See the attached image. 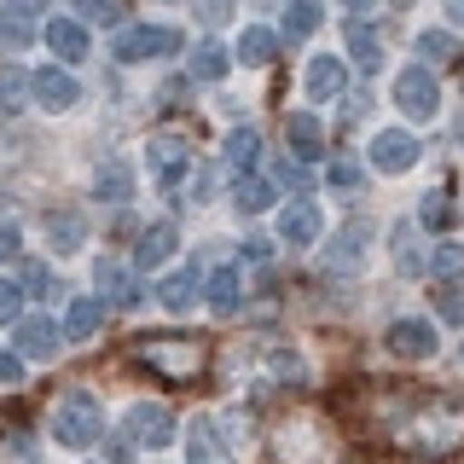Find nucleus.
Returning a JSON list of instances; mask_svg holds the SVG:
<instances>
[{
    "label": "nucleus",
    "mask_w": 464,
    "mask_h": 464,
    "mask_svg": "<svg viewBox=\"0 0 464 464\" xmlns=\"http://www.w3.org/2000/svg\"><path fill=\"white\" fill-rule=\"evenodd\" d=\"M93 290H99V296H111L116 308H134V302H140L134 273H128L116 256H99V261H93Z\"/></svg>",
    "instance_id": "nucleus-10"
},
{
    "label": "nucleus",
    "mask_w": 464,
    "mask_h": 464,
    "mask_svg": "<svg viewBox=\"0 0 464 464\" xmlns=\"http://www.w3.org/2000/svg\"><path fill=\"white\" fill-rule=\"evenodd\" d=\"M435 314H441L447 325H464V290H459V285H447L441 296H435Z\"/></svg>",
    "instance_id": "nucleus-38"
},
{
    "label": "nucleus",
    "mask_w": 464,
    "mask_h": 464,
    "mask_svg": "<svg viewBox=\"0 0 464 464\" xmlns=\"http://www.w3.org/2000/svg\"><path fill=\"white\" fill-rule=\"evenodd\" d=\"M209 198H215V169L198 163V169H192V203H209Z\"/></svg>",
    "instance_id": "nucleus-42"
},
{
    "label": "nucleus",
    "mask_w": 464,
    "mask_h": 464,
    "mask_svg": "<svg viewBox=\"0 0 464 464\" xmlns=\"http://www.w3.org/2000/svg\"><path fill=\"white\" fill-rule=\"evenodd\" d=\"M47 53L58 58V64H82V58L93 53V41H87V29H82V24H70V18H47Z\"/></svg>",
    "instance_id": "nucleus-14"
},
{
    "label": "nucleus",
    "mask_w": 464,
    "mask_h": 464,
    "mask_svg": "<svg viewBox=\"0 0 464 464\" xmlns=\"http://www.w3.org/2000/svg\"><path fill=\"white\" fill-rule=\"evenodd\" d=\"M99 331H105V302H99V296H76L64 308V337L70 343H93Z\"/></svg>",
    "instance_id": "nucleus-18"
},
{
    "label": "nucleus",
    "mask_w": 464,
    "mask_h": 464,
    "mask_svg": "<svg viewBox=\"0 0 464 464\" xmlns=\"http://www.w3.org/2000/svg\"><path fill=\"white\" fill-rule=\"evenodd\" d=\"M0 209H6V192H0Z\"/></svg>",
    "instance_id": "nucleus-51"
},
{
    "label": "nucleus",
    "mask_w": 464,
    "mask_h": 464,
    "mask_svg": "<svg viewBox=\"0 0 464 464\" xmlns=\"http://www.w3.org/2000/svg\"><path fill=\"white\" fill-rule=\"evenodd\" d=\"M82 18L99 29H122V0H82Z\"/></svg>",
    "instance_id": "nucleus-35"
},
{
    "label": "nucleus",
    "mask_w": 464,
    "mask_h": 464,
    "mask_svg": "<svg viewBox=\"0 0 464 464\" xmlns=\"http://www.w3.org/2000/svg\"><path fill=\"white\" fill-rule=\"evenodd\" d=\"M273 198H279V186H273V180H261V174H238V180H232V203H238L244 215L273 209Z\"/></svg>",
    "instance_id": "nucleus-23"
},
{
    "label": "nucleus",
    "mask_w": 464,
    "mask_h": 464,
    "mask_svg": "<svg viewBox=\"0 0 464 464\" xmlns=\"http://www.w3.org/2000/svg\"><path fill=\"white\" fill-rule=\"evenodd\" d=\"M430 273H441V279L447 273H464V244H441V250L430 256Z\"/></svg>",
    "instance_id": "nucleus-39"
},
{
    "label": "nucleus",
    "mask_w": 464,
    "mask_h": 464,
    "mask_svg": "<svg viewBox=\"0 0 464 464\" xmlns=\"http://www.w3.org/2000/svg\"><path fill=\"white\" fill-rule=\"evenodd\" d=\"M343 6H354V12H360V6H372V0H343Z\"/></svg>",
    "instance_id": "nucleus-50"
},
{
    "label": "nucleus",
    "mask_w": 464,
    "mask_h": 464,
    "mask_svg": "<svg viewBox=\"0 0 464 464\" xmlns=\"http://www.w3.org/2000/svg\"><path fill=\"white\" fill-rule=\"evenodd\" d=\"M459 366H464V348H459Z\"/></svg>",
    "instance_id": "nucleus-52"
},
{
    "label": "nucleus",
    "mask_w": 464,
    "mask_h": 464,
    "mask_svg": "<svg viewBox=\"0 0 464 464\" xmlns=\"http://www.w3.org/2000/svg\"><path fill=\"white\" fill-rule=\"evenodd\" d=\"M99 430H105V412H99V401L87 395V389H70L64 401L53 406V441L58 447H93L99 441Z\"/></svg>",
    "instance_id": "nucleus-1"
},
{
    "label": "nucleus",
    "mask_w": 464,
    "mask_h": 464,
    "mask_svg": "<svg viewBox=\"0 0 464 464\" xmlns=\"http://www.w3.org/2000/svg\"><path fill=\"white\" fill-rule=\"evenodd\" d=\"M93 198L122 203V198H128V169H122V163H105V169L93 174Z\"/></svg>",
    "instance_id": "nucleus-31"
},
{
    "label": "nucleus",
    "mask_w": 464,
    "mask_h": 464,
    "mask_svg": "<svg viewBox=\"0 0 464 464\" xmlns=\"http://www.w3.org/2000/svg\"><path fill=\"white\" fill-rule=\"evenodd\" d=\"M418 232H424V227H412V221H401L395 232H389V244H395V267H401V279H418V273H430L424 250H418Z\"/></svg>",
    "instance_id": "nucleus-22"
},
{
    "label": "nucleus",
    "mask_w": 464,
    "mask_h": 464,
    "mask_svg": "<svg viewBox=\"0 0 464 464\" xmlns=\"http://www.w3.org/2000/svg\"><path fill=\"white\" fill-rule=\"evenodd\" d=\"M285 140H290V157H302V163L325 157V128H319V116H308V111L285 116Z\"/></svg>",
    "instance_id": "nucleus-17"
},
{
    "label": "nucleus",
    "mask_w": 464,
    "mask_h": 464,
    "mask_svg": "<svg viewBox=\"0 0 464 464\" xmlns=\"http://www.w3.org/2000/svg\"><path fill=\"white\" fill-rule=\"evenodd\" d=\"M12 12H41V0H12Z\"/></svg>",
    "instance_id": "nucleus-49"
},
{
    "label": "nucleus",
    "mask_w": 464,
    "mask_h": 464,
    "mask_svg": "<svg viewBox=\"0 0 464 464\" xmlns=\"http://www.w3.org/2000/svg\"><path fill=\"white\" fill-rule=\"evenodd\" d=\"M389 348H395L401 360H430L435 348H441V337H435L430 319H395V325H389Z\"/></svg>",
    "instance_id": "nucleus-8"
},
{
    "label": "nucleus",
    "mask_w": 464,
    "mask_h": 464,
    "mask_svg": "<svg viewBox=\"0 0 464 464\" xmlns=\"http://www.w3.org/2000/svg\"><path fill=\"white\" fill-rule=\"evenodd\" d=\"M76 99H82V87H76V76H70V70H35V105L41 111H70V105H76Z\"/></svg>",
    "instance_id": "nucleus-12"
},
{
    "label": "nucleus",
    "mask_w": 464,
    "mask_h": 464,
    "mask_svg": "<svg viewBox=\"0 0 464 464\" xmlns=\"http://www.w3.org/2000/svg\"><path fill=\"white\" fill-rule=\"evenodd\" d=\"M273 377H285V383H308V360L296 354V348H273Z\"/></svg>",
    "instance_id": "nucleus-34"
},
{
    "label": "nucleus",
    "mask_w": 464,
    "mask_h": 464,
    "mask_svg": "<svg viewBox=\"0 0 464 464\" xmlns=\"http://www.w3.org/2000/svg\"><path fill=\"white\" fill-rule=\"evenodd\" d=\"M18 250H24L18 227H0V261H18Z\"/></svg>",
    "instance_id": "nucleus-45"
},
{
    "label": "nucleus",
    "mask_w": 464,
    "mask_h": 464,
    "mask_svg": "<svg viewBox=\"0 0 464 464\" xmlns=\"http://www.w3.org/2000/svg\"><path fill=\"white\" fill-rule=\"evenodd\" d=\"M418 151H424V145L406 134V128H383V134H372V169H383V174H406L418 163Z\"/></svg>",
    "instance_id": "nucleus-7"
},
{
    "label": "nucleus",
    "mask_w": 464,
    "mask_h": 464,
    "mask_svg": "<svg viewBox=\"0 0 464 464\" xmlns=\"http://www.w3.org/2000/svg\"><path fill=\"white\" fill-rule=\"evenodd\" d=\"M267 256H273L267 238H244V261H267Z\"/></svg>",
    "instance_id": "nucleus-47"
},
{
    "label": "nucleus",
    "mask_w": 464,
    "mask_h": 464,
    "mask_svg": "<svg viewBox=\"0 0 464 464\" xmlns=\"http://www.w3.org/2000/svg\"><path fill=\"white\" fill-rule=\"evenodd\" d=\"M238 296H244V267H238V261H221V267L209 273V308L215 314H232V308H238Z\"/></svg>",
    "instance_id": "nucleus-21"
},
{
    "label": "nucleus",
    "mask_w": 464,
    "mask_h": 464,
    "mask_svg": "<svg viewBox=\"0 0 464 464\" xmlns=\"http://www.w3.org/2000/svg\"><path fill=\"white\" fill-rule=\"evenodd\" d=\"M122 430H128V441H134V447H169L174 435H180L174 412H169V406H157V401H134Z\"/></svg>",
    "instance_id": "nucleus-5"
},
{
    "label": "nucleus",
    "mask_w": 464,
    "mask_h": 464,
    "mask_svg": "<svg viewBox=\"0 0 464 464\" xmlns=\"http://www.w3.org/2000/svg\"><path fill=\"white\" fill-rule=\"evenodd\" d=\"M314 29H319V0H290L285 35H314Z\"/></svg>",
    "instance_id": "nucleus-32"
},
{
    "label": "nucleus",
    "mask_w": 464,
    "mask_h": 464,
    "mask_svg": "<svg viewBox=\"0 0 464 464\" xmlns=\"http://www.w3.org/2000/svg\"><path fill=\"white\" fill-rule=\"evenodd\" d=\"M447 215H453V198L435 186V192L424 198V209H418V227H424V232H441V227H447Z\"/></svg>",
    "instance_id": "nucleus-33"
},
{
    "label": "nucleus",
    "mask_w": 464,
    "mask_h": 464,
    "mask_svg": "<svg viewBox=\"0 0 464 464\" xmlns=\"http://www.w3.org/2000/svg\"><path fill=\"white\" fill-rule=\"evenodd\" d=\"M180 47V29L169 24H122L116 29V64H140V58H169Z\"/></svg>",
    "instance_id": "nucleus-3"
},
{
    "label": "nucleus",
    "mask_w": 464,
    "mask_h": 464,
    "mask_svg": "<svg viewBox=\"0 0 464 464\" xmlns=\"http://www.w3.org/2000/svg\"><path fill=\"white\" fill-rule=\"evenodd\" d=\"M186 464H232V453H221V447H215V430L203 424V418H192V424H186Z\"/></svg>",
    "instance_id": "nucleus-25"
},
{
    "label": "nucleus",
    "mask_w": 464,
    "mask_h": 464,
    "mask_svg": "<svg viewBox=\"0 0 464 464\" xmlns=\"http://www.w3.org/2000/svg\"><path fill=\"white\" fill-rule=\"evenodd\" d=\"M273 186H296V192H302V186H308V174H302L296 163H273Z\"/></svg>",
    "instance_id": "nucleus-44"
},
{
    "label": "nucleus",
    "mask_w": 464,
    "mask_h": 464,
    "mask_svg": "<svg viewBox=\"0 0 464 464\" xmlns=\"http://www.w3.org/2000/svg\"><path fill=\"white\" fill-rule=\"evenodd\" d=\"M140 360L151 372H163V377H198L203 360H209V348H203L198 337H145Z\"/></svg>",
    "instance_id": "nucleus-2"
},
{
    "label": "nucleus",
    "mask_w": 464,
    "mask_h": 464,
    "mask_svg": "<svg viewBox=\"0 0 464 464\" xmlns=\"http://www.w3.org/2000/svg\"><path fill=\"white\" fill-rule=\"evenodd\" d=\"M0 41H6V47H24V41H29L24 12H0Z\"/></svg>",
    "instance_id": "nucleus-40"
},
{
    "label": "nucleus",
    "mask_w": 464,
    "mask_h": 464,
    "mask_svg": "<svg viewBox=\"0 0 464 464\" xmlns=\"http://www.w3.org/2000/svg\"><path fill=\"white\" fill-rule=\"evenodd\" d=\"M227 64H232V58H227L221 41H203V47H192V58H186V76H192V82H221Z\"/></svg>",
    "instance_id": "nucleus-26"
},
{
    "label": "nucleus",
    "mask_w": 464,
    "mask_h": 464,
    "mask_svg": "<svg viewBox=\"0 0 464 464\" xmlns=\"http://www.w3.org/2000/svg\"><path fill=\"white\" fill-rule=\"evenodd\" d=\"M24 290H29V296H41V302L58 290V279L47 273V261H29V267H24Z\"/></svg>",
    "instance_id": "nucleus-37"
},
{
    "label": "nucleus",
    "mask_w": 464,
    "mask_h": 464,
    "mask_svg": "<svg viewBox=\"0 0 464 464\" xmlns=\"http://www.w3.org/2000/svg\"><path fill=\"white\" fill-rule=\"evenodd\" d=\"M82 232L87 221L76 209H47V244H53V256H76L82 250Z\"/></svg>",
    "instance_id": "nucleus-20"
},
{
    "label": "nucleus",
    "mask_w": 464,
    "mask_h": 464,
    "mask_svg": "<svg viewBox=\"0 0 464 464\" xmlns=\"http://www.w3.org/2000/svg\"><path fill=\"white\" fill-rule=\"evenodd\" d=\"M58 343H64V319H18V354L53 360Z\"/></svg>",
    "instance_id": "nucleus-11"
},
{
    "label": "nucleus",
    "mask_w": 464,
    "mask_h": 464,
    "mask_svg": "<svg viewBox=\"0 0 464 464\" xmlns=\"http://www.w3.org/2000/svg\"><path fill=\"white\" fill-rule=\"evenodd\" d=\"M18 314H24V290L0 285V325H18Z\"/></svg>",
    "instance_id": "nucleus-41"
},
{
    "label": "nucleus",
    "mask_w": 464,
    "mask_h": 464,
    "mask_svg": "<svg viewBox=\"0 0 464 464\" xmlns=\"http://www.w3.org/2000/svg\"><path fill=\"white\" fill-rule=\"evenodd\" d=\"M24 383V354H0V389Z\"/></svg>",
    "instance_id": "nucleus-43"
},
{
    "label": "nucleus",
    "mask_w": 464,
    "mask_h": 464,
    "mask_svg": "<svg viewBox=\"0 0 464 464\" xmlns=\"http://www.w3.org/2000/svg\"><path fill=\"white\" fill-rule=\"evenodd\" d=\"M198 290H203V267L198 261H186V267H174L163 285H157V302H163L169 314H186L198 302Z\"/></svg>",
    "instance_id": "nucleus-13"
},
{
    "label": "nucleus",
    "mask_w": 464,
    "mask_h": 464,
    "mask_svg": "<svg viewBox=\"0 0 464 464\" xmlns=\"http://www.w3.org/2000/svg\"><path fill=\"white\" fill-rule=\"evenodd\" d=\"M151 169H157V180H163V186H180L186 169H192V140H180V134L151 140Z\"/></svg>",
    "instance_id": "nucleus-9"
},
{
    "label": "nucleus",
    "mask_w": 464,
    "mask_h": 464,
    "mask_svg": "<svg viewBox=\"0 0 464 464\" xmlns=\"http://www.w3.org/2000/svg\"><path fill=\"white\" fill-rule=\"evenodd\" d=\"M302 87H308V99H319V105H325V99H343L348 93V64L343 58H314Z\"/></svg>",
    "instance_id": "nucleus-16"
},
{
    "label": "nucleus",
    "mask_w": 464,
    "mask_h": 464,
    "mask_svg": "<svg viewBox=\"0 0 464 464\" xmlns=\"http://www.w3.org/2000/svg\"><path fill=\"white\" fill-rule=\"evenodd\" d=\"M453 53H459V47H453V35H447V29H424V35H418V58H424V70L447 64Z\"/></svg>",
    "instance_id": "nucleus-30"
},
{
    "label": "nucleus",
    "mask_w": 464,
    "mask_h": 464,
    "mask_svg": "<svg viewBox=\"0 0 464 464\" xmlns=\"http://www.w3.org/2000/svg\"><path fill=\"white\" fill-rule=\"evenodd\" d=\"M319 232H325V221H319L314 203H290V209H279V238L290 244V250H308Z\"/></svg>",
    "instance_id": "nucleus-15"
},
{
    "label": "nucleus",
    "mask_w": 464,
    "mask_h": 464,
    "mask_svg": "<svg viewBox=\"0 0 464 464\" xmlns=\"http://www.w3.org/2000/svg\"><path fill=\"white\" fill-rule=\"evenodd\" d=\"M198 18L203 24H221L227 18V0H198Z\"/></svg>",
    "instance_id": "nucleus-46"
},
{
    "label": "nucleus",
    "mask_w": 464,
    "mask_h": 464,
    "mask_svg": "<svg viewBox=\"0 0 464 464\" xmlns=\"http://www.w3.org/2000/svg\"><path fill=\"white\" fill-rule=\"evenodd\" d=\"M447 18H453V24H464V0H447Z\"/></svg>",
    "instance_id": "nucleus-48"
},
{
    "label": "nucleus",
    "mask_w": 464,
    "mask_h": 464,
    "mask_svg": "<svg viewBox=\"0 0 464 464\" xmlns=\"http://www.w3.org/2000/svg\"><path fill=\"white\" fill-rule=\"evenodd\" d=\"M35 99V76H24L18 64H0V111H24Z\"/></svg>",
    "instance_id": "nucleus-28"
},
{
    "label": "nucleus",
    "mask_w": 464,
    "mask_h": 464,
    "mask_svg": "<svg viewBox=\"0 0 464 464\" xmlns=\"http://www.w3.org/2000/svg\"><path fill=\"white\" fill-rule=\"evenodd\" d=\"M174 244H180V232H174L169 221L145 227V238L134 244V273H151V267H163V261L174 256Z\"/></svg>",
    "instance_id": "nucleus-19"
},
{
    "label": "nucleus",
    "mask_w": 464,
    "mask_h": 464,
    "mask_svg": "<svg viewBox=\"0 0 464 464\" xmlns=\"http://www.w3.org/2000/svg\"><path fill=\"white\" fill-rule=\"evenodd\" d=\"M325 180L337 186V192H360V163H354V157H331V163H325Z\"/></svg>",
    "instance_id": "nucleus-36"
},
{
    "label": "nucleus",
    "mask_w": 464,
    "mask_h": 464,
    "mask_svg": "<svg viewBox=\"0 0 464 464\" xmlns=\"http://www.w3.org/2000/svg\"><path fill=\"white\" fill-rule=\"evenodd\" d=\"M348 53H354V64L377 70V64H383V47H377V29L354 18V24H348Z\"/></svg>",
    "instance_id": "nucleus-29"
},
{
    "label": "nucleus",
    "mask_w": 464,
    "mask_h": 464,
    "mask_svg": "<svg viewBox=\"0 0 464 464\" xmlns=\"http://www.w3.org/2000/svg\"><path fill=\"white\" fill-rule=\"evenodd\" d=\"M256 157H261V134H256V128H232V134H227V151H221V163L232 169V180H238V174H250Z\"/></svg>",
    "instance_id": "nucleus-24"
},
{
    "label": "nucleus",
    "mask_w": 464,
    "mask_h": 464,
    "mask_svg": "<svg viewBox=\"0 0 464 464\" xmlns=\"http://www.w3.org/2000/svg\"><path fill=\"white\" fill-rule=\"evenodd\" d=\"M273 53H279V35L267 24H250L238 35V64H273Z\"/></svg>",
    "instance_id": "nucleus-27"
},
{
    "label": "nucleus",
    "mask_w": 464,
    "mask_h": 464,
    "mask_svg": "<svg viewBox=\"0 0 464 464\" xmlns=\"http://www.w3.org/2000/svg\"><path fill=\"white\" fill-rule=\"evenodd\" d=\"M395 105L412 116V122H430V116L441 111V87H435V76L424 64H406L395 76Z\"/></svg>",
    "instance_id": "nucleus-4"
},
{
    "label": "nucleus",
    "mask_w": 464,
    "mask_h": 464,
    "mask_svg": "<svg viewBox=\"0 0 464 464\" xmlns=\"http://www.w3.org/2000/svg\"><path fill=\"white\" fill-rule=\"evenodd\" d=\"M366 250H372V227L348 221L343 232L325 238V267L331 273H360V267H366Z\"/></svg>",
    "instance_id": "nucleus-6"
}]
</instances>
